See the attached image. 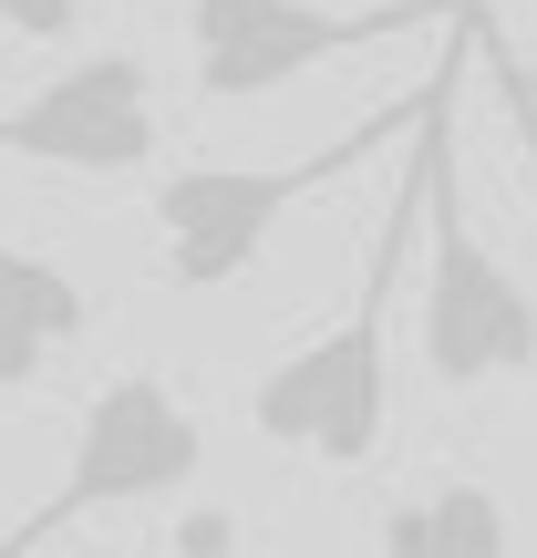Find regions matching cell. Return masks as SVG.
<instances>
[{
    "mask_svg": "<svg viewBox=\"0 0 537 558\" xmlns=\"http://www.w3.org/2000/svg\"><path fill=\"white\" fill-rule=\"evenodd\" d=\"M476 41H486V11H465L444 32V62L424 73V114H414V166H424V373L444 393H476L497 373H537V300L476 239L465 186H455V94H465Z\"/></svg>",
    "mask_w": 537,
    "mask_h": 558,
    "instance_id": "1",
    "label": "cell"
},
{
    "mask_svg": "<svg viewBox=\"0 0 537 558\" xmlns=\"http://www.w3.org/2000/svg\"><path fill=\"white\" fill-rule=\"evenodd\" d=\"M414 248H424V166L403 156L393 218H382L373 269H362V300L331 331H310L279 373H259V393H248V424L269 445H290L310 465H362L382 445V414H393V269Z\"/></svg>",
    "mask_w": 537,
    "mask_h": 558,
    "instance_id": "2",
    "label": "cell"
},
{
    "mask_svg": "<svg viewBox=\"0 0 537 558\" xmlns=\"http://www.w3.org/2000/svg\"><path fill=\"white\" fill-rule=\"evenodd\" d=\"M414 114H424V83L393 104V114H362L352 135L310 145L300 166H186V177H166L156 186V279H166V290H228V279L259 259V239L310 197V186L352 177V166L373 156L393 124H414Z\"/></svg>",
    "mask_w": 537,
    "mask_h": 558,
    "instance_id": "3",
    "label": "cell"
},
{
    "mask_svg": "<svg viewBox=\"0 0 537 558\" xmlns=\"http://www.w3.org/2000/svg\"><path fill=\"white\" fill-rule=\"evenodd\" d=\"M197 465H207L197 414H186V403L166 393L156 373H114L94 403H83V424H73V465H62V486H52L41 507H21V527L0 538V558H32L41 538H62V527L94 518V507L176 497Z\"/></svg>",
    "mask_w": 537,
    "mask_h": 558,
    "instance_id": "4",
    "label": "cell"
},
{
    "mask_svg": "<svg viewBox=\"0 0 537 558\" xmlns=\"http://www.w3.org/2000/svg\"><path fill=\"white\" fill-rule=\"evenodd\" d=\"M486 0H382V11H320V0H186V52H197V94L207 104H259L279 83H300L331 52H373V41L444 21L455 32Z\"/></svg>",
    "mask_w": 537,
    "mask_h": 558,
    "instance_id": "5",
    "label": "cell"
},
{
    "mask_svg": "<svg viewBox=\"0 0 537 558\" xmlns=\"http://www.w3.org/2000/svg\"><path fill=\"white\" fill-rule=\"evenodd\" d=\"M0 156L73 166V177L156 166V73H145V52H83L41 94L0 104Z\"/></svg>",
    "mask_w": 537,
    "mask_h": 558,
    "instance_id": "6",
    "label": "cell"
},
{
    "mask_svg": "<svg viewBox=\"0 0 537 558\" xmlns=\"http://www.w3.org/2000/svg\"><path fill=\"white\" fill-rule=\"evenodd\" d=\"M94 300L62 259H32V248H0V393H32L41 362L62 341H83Z\"/></svg>",
    "mask_w": 537,
    "mask_h": 558,
    "instance_id": "7",
    "label": "cell"
},
{
    "mask_svg": "<svg viewBox=\"0 0 537 558\" xmlns=\"http://www.w3.org/2000/svg\"><path fill=\"white\" fill-rule=\"evenodd\" d=\"M382 558H507V507L497 486H424V497L382 507Z\"/></svg>",
    "mask_w": 537,
    "mask_h": 558,
    "instance_id": "8",
    "label": "cell"
},
{
    "mask_svg": "<svg viewBox=\"0 0 537 558\" xmlns=\"http://www.w3.org/2000/svg\"><path fill=\"white\" fill-rule=\"evenodd\" d=\"M83 11H94V0H0V21H11L21 41H73Z\"/></svg>",
    "mask_w": 537,
    "mask_h": 558,
    "instance_id": "9",
    "label": "cell"
},
{
    "mask_svg": "<svg viewBox=\"0 0 537 558\" xmlns=\"http://www.w3.org/2000/svg\"><path fill=\"white\" fill-rule=\"evenodd\" d=\"M486 73H497V94H507V114H517V145H527V166H537V104H527V83H517V52H507L497 32H486Z\"/></svg>",
    "mask_w": 537,
    "mask_h": 558,
    "instance_id": "10",
    "label": "cell"
},
{
    "mask_svg": "<svg viewBox=\"0 0 537 558\" xmlns=\"http://www.w3.org/2000/svg\"><path fill=\"white\" fill-rule=\"evenodd\" d=\"M176 558H228V518L218 507H197V518L176 527Z\"/></svg>",
    "mask_w": 537,
    "mask_h": 558,
    "instance_id": "11",
    "label": "cell"
},
{
    "mask_svg": "<svg viewBox=\"0 0 537 558\" xmlns=\"http://www.w3.org/2000/svg\"><path fill=\"white\" fill-rule=\"evenodd\" d=\"M517 83H527V104H537V73H527V62H517Z\"/></svg>",
    "mask_w": 537,
    "mask_h": 558,
    "instance_id": "12",
    "label": "cell"
}]
</instances>
